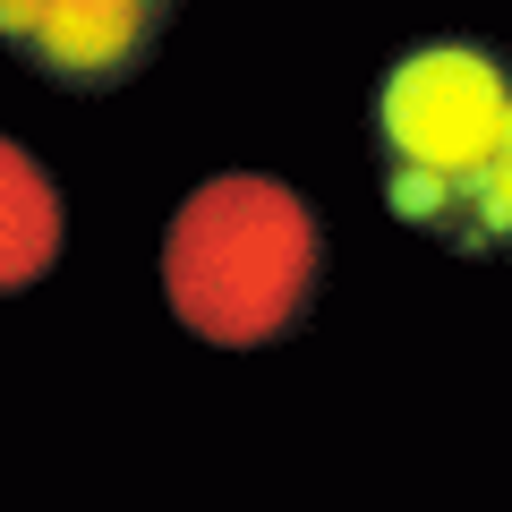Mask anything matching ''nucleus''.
I'll return each instance as SVG.
<instances>
[{
	"label": "nucleus",
	"mask_w": 512,
	"mask_h": 512,
	"mask_svg": "<svg viewBox=\"0 0 512 512\" xmlns=\"http://www.w3.org/2000/svg\"><path fill=\"white\" fill-rule=\"evenodd\" d=\"M60 256V188L26 146L0 137V299L35 291Z\"/></svg>",
	"instance_id": "4"
},
{
	"label": "nucleus",
	"mask_w": 512,
	"mask_h": 512,
	"mask_svg": "<svg viewBox=\"0 0 512 512\" xmlns=\"http://www.w3.org/2000/svg\"><path fill=\"white\" fill-rule=\"evenodd\" d=\"M325 239L316 214L265 171L205 180L171 214L163 239V299L197 342L214 350H265L308 316Z\"/></svg>",
	"instance_id": "2"
},
{
	"label": "nucleus",
	"mask_w": 512,
	"mask_h": 512,
	"mask_svg": "<svg viewBox=\"0 0 512 512\" xmlns=\"http://www.w3.org/2000/svg\"><path fill=\"white\" fill-rule=\"evenodd\" d=\"M376 180L393 222L453 256H512V60L419 43L376 86Z\"/></svg>",
	"instance_id": "1"
},
{
	"label": "nucleus",
	"mask_w": 512,
	"mask_h": 512,
	"mask_svg": "<svg viewBox=\"0 0 512 512\" xmlns=\"http://www.w3.org/2000/svg\"><path fill=\"white\" fill-rule=\"evenodd\" d=\"M180 0H0V52L69 94H111L154 60Z\"/></svg>",
	"instance_id": "3"
}]
</instances>
